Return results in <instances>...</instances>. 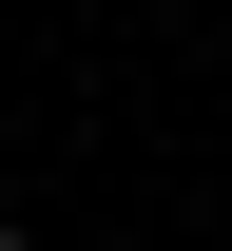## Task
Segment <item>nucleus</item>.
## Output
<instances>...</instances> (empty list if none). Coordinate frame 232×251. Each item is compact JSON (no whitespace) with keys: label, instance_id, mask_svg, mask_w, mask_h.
Instances as JSON below:
<instances>
[{"label":"nucleus","instance_id":"obj_1","mask_svg":"<svg viewBox=\"0 0 232 251\" xmlns=\"http://www.w3.org/2000/svg\"><path fill=\"white\" fill-rule=\"evenodd\" d=\"M0 251H39V232H0Z\"/></svg>","mask_w":232,"mask_h":251}]
</instances>
